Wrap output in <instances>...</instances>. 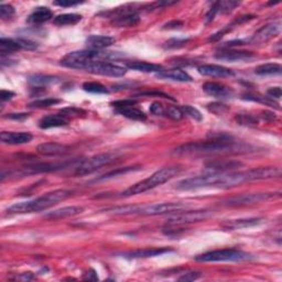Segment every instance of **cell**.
Masks as SVG:
<instances>
[{"label":"cell","instance_id":"obj_1","mask_svg":"<svg viewBox=\"0 0 282 282\" xmlns=\"http://www.w3.org/2000/svg\"><path fill=\"white\" fill-rule=\"evenodd\" d=\"M247 147L236 143L230 134L218 132L210 134L205 141H195L179 146L173 150L178 156H218L246 152Z\"/></svg>","mask_w":282,"mask_h":282},{"label":"cell","instance_id":"obj_2","mask_svg":"<svg viewBox=\"0 0 282 282\" xmlns=\"http://www.w3.org/2000/svg\"><path fill=\"white\" fill-rule=\"evenodd\" d=\"M72 196V191L70 190H55L53 192L44 194L36 200L16 203L11 205L7 212L9 214H28V213H39L46 211L60 202H63Z\"/></svg>","mask_w":282,"mask_h":282},{"label":"cell","instance_id":"obj_3","mask_svg":"<svg viewBox=\"0 0 282 282\" xmlns=\"http://www.w3.org/2000/svg\"><path fill=\"white\" fill-rule=\"evenodd\" d=\"M120 56L119 53L116 52H106V51H97V50H83V51H74L66 54L61 60V65L70 69L75 70H84L85 66L92 62L97 61H107L116 60Z\"/></svg>","mask_w":282,"mask_h":282},{"label":"cell","instance_id":"obj_4","mask_svg":"<svg viewBox=\"0 0 282 282\" xmlns=\"http://www.w3.org/2000/svg\"><path fill=\"white\" fill-rule=\"evenodd\" d=\"M182 171L181 167H167L162 168L160 170L156 171L154 174H151L149 178H147L143 181H140L136 184L131 185L130 188H128L126 191L122 192V196H132V195H138L145 192L155 189L157 187L167 183L170 181L173 178L179 176Z\"/></svg>","mask_w":282,"mask_h":282},{"label":"cell","instance_id":"obj_5","mask_svg":"<svg viewBox=\"0 0 282 282\" xmlns=\"http://www.w3.org/2000/svg\"><path fill=\"white\" fill-rule=\"evenodd\" d=\"M249 259H251V256L249 253L235 249V248H225V249L212 250L195 257V260L200 262L245 261V260H249Z\"/></svg>","mask_w":282,"mask_h":282},{"label":"cell","instance_id":"obj_6","mask_svg":"<svg viewBox=\"0 0 282 282\" xmlns=\"http://www.w3.org/2000/svg\"><path fill=\"white\" fill-rule=\"evenodd\" d=\"M118 158H119V154L117 151H110L106 152V154L91 157L86 160H82L80 165L75 168V176H87V174L97 171L100 168L110 165L111 162L116 161Z\"/></svg>","mask_w":282,"mask_h":282},{"label":"cell","instance_id":"obj_7","mask_svg":"<svg viewBox=\"0 0 282 282\" xmlns=\"http://www.w3.org/2000/svg\"><path fill=\"white\" fill-rule=\"evenodd\" d=\"M213 215L211 211L207 210H200V211H187L183 213H180L178 215L168 219L166 223V227L171 228H179L187 226V225L199 223L202 221H206Z\"/></svg>","mask_w":282,"mask_h":282},{"label":"cell","instance_id":"obj_8","mask_svg":"<svg viewBox=\"0 0 282 282\" xmlns=\"http://www.w3.org/2000/svg\"><path fill=\"white\" fill-rule=\"evenodd\" d=\"M107 15H112L111 24L119 28L134 27L140 21V16L138 15L137 9L133 8V6H123V9L111 10L107 13Z\"/></svg>","mask_w":282,"mask_h":282},{"label":"cell","instance_id":"obj_9","mask_svg":"<svg viewBox=\"0 0 282 282\" xmlns=\"http://www.w3.org/2000/svg\"><path fill=\"white\" fill-rule=\"evenodd\" d=\"M218 173H206L204 176L192 177L179 181L176 184V189L181 191H190L202 188H215Z\"/></svg>","mask_w":282,"mask_h":282},{"label":"cell","instance_id":"obj_10","mask_svg":"<svg viewBox=\"0 0 282 282\" xmlns=\"http://www.w3.org/2000/svg\"><path fill=\"white\" fill-rule=\"evenodd\" d=\"M84 71L96 75L111 76V77H122L127 73L126 67L117 65L107 61L92 62L85 66Z\"/></svg>","mask_w":282,"mask_h":282},{"label":"cell","instance_id":"obj_11","mask_svg":"<svg viewBox=\"0 0 282 282\" xmlns=\"http://www.w3.org/2000/svg\"><path fill=\"white\" fill-rule=\"evenodd\" d=\"M280 197V193H249L234 196L224 203L226 206H246L259 204Z\"/></svg>","mask_w":282,"mask_h":282},{"label":"cell","instance_id":"obj_12","mask_svg":"<svg viewBox=\"0 0 282 282\" xmlns=\"http://www.w3.org/2000/svg\"><path fill=\"white\" fill-rule=\"evenodd\" d=\"M187 208V205L181 203H156V204L139 206L138 215L143 216H157L165 214L182 212Z\"/></svg>","mask_w":282,"mask_h":282},{"label":"cell","instance_id":"obj_13","mask_svg":"<svg viewBox=\"0 0 282 282\" xmlns=\"http://www.w3.org/2000/svg\"><path fill=\"white\" fill-rule=\"evenodd\" d=\"M82 160H73L66 162H55V163H35V165L27 166L22 169L21 174L29 176V174H39V173H50L60 170H64L66 168H71L75 166V168L80 165Z\"/></svg>","mask_w":282,"mask_h":282},{"label":"cell","instance_id":"obj_14","mask_svg":"<svg viewBox=\"0 0 282 282\" xmlns=\"http://www.w3.org/2000/svg\"><path fill=\"white\" fill-rule=\"evenodd\" d=\"M281 31V24L280 21L271 22L266 26L261 27L253 37L251 38L250 42L253 44H263L271 40L274 37H277Z\"/></svg>","mask_w":282,"mask_h":282},{"label":"cell","instance_id":"obj_15","mask_svg":"<svg viewBox=\"0 0 282 282\" xmlns=\"http://www.w3.org/2000/svg\"><path fill=\"white\" fill-rule=\"evenodd\" d=\"M244 165L240 161L235 160H214L207 162L205 165V170L207 173H223L235 171L236 169Z\"/></svg>","mask_w":282,"mask_h":282},{"label":"cell","instance_id":"obj_16","mask_svg":"<svg viewBox=\"0 0 282 282\" xmlns=\"http://www.w3.org/2000/svg\"><path fill=\"white\" fill-rule=\"evenodd\" d=\"M215 58L221 61L227 62H239L249 61L255 58V54L248 51H236L233 49H221V51L215 54Z\"/></svg>","mask_w":282,"mask_h":282},{"label":"cell","instance_id":"obj_17","mask_svg":"<svg viewBox=\"0 0 282 282\" xmlns=\"http://www.w3.org/2000/svg\"><path fill=\"white\" fill-rule=\"evenodd\" d=\"M239 5L238 2H234V0H221V2H216L212 5L211 9L208 10L206 14V22L212 21L217 14H229Z\"/></svg>","mask_w":282,"mask_h":282},{"label":"cell","instance_id":"obj_18","mask_svg":"<svg viewBox=\"0 0 282 282\" xmlns=\"http://www.w3.org/2000/svg\"><path fill=\"white\" fill-rule=\"evenodd\" d=\"M71 148L66 145H62L58 143H44L37 147V151L39 154L46 157H56L64 156L69 154Z\"/></svg>","mask_w":282,"mask_h":282},{"label":"cell","instance_id":"obj_19","mask_svg":"<svg viewBox=\"0 0 282 282\" xmlns=\"http://www.w3.org/2000/svg\"><path fill=\"white\" fill-rule=\"evenodd\" d=\"M197 71L203 76L210 77H229L234 76V72L225 66L216 64H204L197 67Z\"/></svg>","mask_w":282,"mask_h":282},{"label":"cell","instance_id":"obj_20","mask_svg":"<svg viewBox=\"0 0 282 282\" xmlns=\"http://www.w3.org/2000/svg\"><path fill=\"white\" fill-rule=\"evenodd\" d=\"M202 88L207 95L216 98H230L234 95L233 91L229 87L215 82H207L202 86Z\"/></svg>","mask_w":282,"mask_h":282},{"label":"cell","instance_id":"obj_21","mask_svg":"<svg viewBox=\"0 0 282 282\" xmlns=\"http://www.w3.org/2000/svg\"><path fill=\"white\" fill-rule=\"evenodd\" d=\"M33 136L30 132L25 131H3L0 133V139H2L3 144L7 145H25L29 144L32 140Z\"/></svg>","mask_w":282,"mask_h":282},{"label":"cell","instance_id":"obj_22","mask_svg":"<svg viewBox=\"0 0 282 282\" xmlns=\"http://www.w3.org/2000/svg\"><path fill=\"white\" fill-rule=\"evenodd\" d=\"M173 251L169 248H144V249H137L133 251H128L122 253V256L129 259H140V258H150L161 256L163 253H168Z\"/></svg>","mask_w":282,"mask_h":282},{"label":"cell","instance_id":"obj_23","mask_svg":"<svg viewBox=\"0 0 282 282\" xmlns=\"http://www.w3.org/2000/svg\"><path fill=\"white\" fill-rule=\"evenodd\" d=\"M84 211V208L81 206H66L59 208L53 212H50L44 215L47 219L50 221H59V219H64L67 217L76 216L78 214H81Z\"/></svg>","mask_w":282,"mask_h":282},{"label":"cell","instance_id":"obj_24","mask_svg":"<svg viewBox=\"0 0 282 282\" xmlns=\"http://www.w3.org/2000/svg\"><path fill=\"white\" fill-rule=\"evenodd\" d=\"M262 222V218H240V219H230L222 224V227L228 230H236L242 228H249L257 226Z\"/></svg>","mask_w":282,"mask_h":282},{"label":"cell","instance_id":"obj_25","mask_svg":"<svg viewBox=\"0 0 282 282\" xmlns=\"http://www.w3.org/2000/svg\"><path fill=\"white\" fill-rule=\"evenodd\" d=\"M116 39L110 36H89L86 39V46L89 50L101 51L105 48H108L112 44H115Z\"/></svg>","mask_w":282,"mask_h":282},{"label":"cell","instance_id":"obj_26","mask_svg":"<svg viewBox=\"0 0 282 282\" xmlns=\"http://www.w3.org/2000/svg\"><path fill=\"white\" fill-rule=\"evenodd\" d=\"M70 119H67L66 117L61 114H54V115H48L42 117L39 120V127L41 129H50V128H56V127H64L69 125Z\"/></svg>","mask_w":282,"mask_h":282},{"label":"cell","instance_id":"obj_27","mask_svg":"<svg viewBox=\"0 0 282 282\" xmlns=\"http://www.w3.org/2000/svg\"><path fill=\"white\" fill-rule=\"evenodd\" d=\"M157 77L163 78V80H172L177 82H192V77L187 72L181 69H171V70H162L157 73Z\"/></svg>","mask_w":282,"mask_h":282},{"label":"cell","instance_id":"obj_28","mask_svg":"<svg viewBox=\"0 0 282 282\" xmlns=\"http://www.w3.org/2000/svg\"><path fill=\"white\" fill-rule=\"evenodd\" d=\"M53 18V11L48 7H38L32 11L28 21L33 25H41Z\"/></svg>","mask_w":282,"mask_h":282},{"label":"cell","instance_id":"obj_29","mask_svg":"<svg viewBox=\"0 0 282 282\" xmlns=\"http://www.w3.org/2000/svg\"><path fill=\"white\" fill-rule=\"evenodd\" d=\"M28 82L33 87H46L51 84H55L60 82V78L52 75H43V74H35L28 77Z\"/></svg>","mask_w":282,"mask_h":282},{"label":"cell","instance_id":"obj_30","mask_svg":"<svg viewBox=\"0 0 282 282\" xmlns=\"http://www.w3.org/2000/svg\"><path fill=\"white\" fill-rule=\"evenodd\" d=\"M127 67L130 70L143 72V73H159L160 71H162V66L159 64L148 63V62H141V61L128 62Z\"/></svg>","mask_w":282,"mask_h":282},{"label":"cell","instance_id":"obj_31","mask_svg":"<svg viewBox=\"0 0 282 282\" xmlns=\"http://www.w3.org/2000/svg\"><path fill=\"white\" fill-rule=\"evenodd\" d=\"M116 112L120 114L122 116H125L129 119L131 120H138V121H145L147 119V115L143 110H140L138 108H136L134 106H128V107H123V108H119V109H115Z\"/></svg>","mask_w":282,"mask_h":282},{"label":"cell","instance_id":"obj_32","mask_svg":"<svg viewBox=\"0 0 282 282\" xmlns=\"http://www.w3.org/2000/svg\"><path fill=\"white\" fill-rule=\"evenodd\" d=\"M82 20V16L78 14H63V15H59L56 16L53 24L56 26H74L76 24H78Z\"/></svg>","mask_w":282,"mask_h":282},{"label":"cell","instance_id":"obj_33","mask_svg":"<svg viewBox=\"0 0 282 282\" xmlns=\"http://www.w3.org/2000/svg\"><path fill=\"white\" fill-rule=\"evenodd\" d=\"M19 50H21V47L20 44L17 42L16 39H0V53H2V56L17 52V51Z\"/></svg>","mask_w":282,"mask_h":282},{"label":"cell","instance_id":"obj_34","mask_svg":"<svg viewBox=\"0 0 282 282\" xmlns=\"http://www.w3.org/2000/svg\"><path fill=\"white\" fill-rule=\"evenodd\" d=\"M282 67L277 63H266L259 65L255 69V73L257 75H279L281 74Z\"/></svg>","mask_w":282,"mask_h":282},{"label":"cell","instance_id":"obj_35","mask_svg":"<svg viewBox=\"0 0 282 282\" xmlns=\"http://www.w3.org/2000/svg\"><path fill=\"white\" fill-rule=\"evenodd\" d=\"M242 99L245 100H250V101H258V103L264 104L270 107H274V108L280 109L279 104L275 101L274 99L270 98L269 96H262V95H258V94H245L242 95Z\"/></svg>","mask_w":282,"mask_h":282},{"label":"cell","instance_id":"obj_36","mask_svg":"<svg viewBox=\"0 0 282 282\" xmlns=\"http://www.w3.org/2000/svg\"><path fill=\"white\" fill-rule=\"evenodd\" d=\"M235 120L238 125L246 127H255L259 123V118L251 114H237Z\"/></svg>","mask_w":282,"mask_h":282},{"label":"cell","instance_id":"obj_37","mask_svg":"<svg viewBox=\"0 0 282 282\" xmlns=\"http://www.w3.org/2000/svg\"><path fill=\"white\" fill-rule=\"evenodd\" d=\"M83 89L85 92L93 94H108L109 91L103 84L97 82H86L83 84Z\"/></svg>","mask_w":282,"mask_h":282},{"label":"cell","instance_id":"obj_38","mask_svg":"<svg viewBox=\"0 0 282 282\" xmlns=\"http://www.w3.org/2000/svg\"><path fill=\"white\" fill-rule=\"evenodd\" d=\"M139 205H126V206H117L110 208L107 212L112 214V215H131V214L138 213Z\"/></svg>","mask_w":282,"mask_h":282},{"label":"cell","instance_id":"obj_39","mask_svg":"<svg viewBox=\"0 0 282 282\" xmlns=\"http://www.w3.org/2000/svg\"><path fill=\"white\" fill-rule=\"evenodd\" d=\"M60 103H61L60 99L49 97V98H41V99H37L35 101H32V103L28 105V107H30V108H47V107L54 106Z\"/></svg>","mask_w":282,"mask_h":282},{"label":"cell","instance_id":"obj_40","mask_svg":"<svg viewBox=\"0 0 282 282\" xmlns=\"http://www.w3.org/2000/svg\"><path fill=\"white\" fill-rule=\"evenodd\" d=\"M136 170H140V168H136V167H127V168H121V169H117L115 171H110L105 176L100 177L98 179L94 180V182H99V181H105V180H108L111 178H115L117 176H119V174H125L128 172H131V171H136Z\"/></svg>","mask_w":282,"mask_h":282},{"label":"cell","instance_id":"obj_41","mask_svg":"<svg viewBox=\"0 0 282 282\" xmlns=\"http://www.w3.org/2000/svg\"><path fill=\"white\" fill-rule=\"evenodd\" d=\"M60 114L66 117L67 119L70 118H77V117H84L86 115V111L77 107H65V108L60 110Z\"/></svg>","mask_w":282,"mask_h":282},{"label":"cell","instance_id":"obj_42","mask_svg":"<svg viewBox=\"0 0 282 282\" xmlns=\"http://www.w3.org/2000/svg\"><path fill=\"white\" fill-rule=\"evenodd\" d=\"M165 117L170 118L172 120H181L182 118L184 117L183 112L181 110L180 107L177 106H167L166 109H165Z\"/></svg>","mask_w":282,"mask_h":282},{"label":"cell","instance_id":"obj_43","mask_svg":"<svg viewBox=\"0 0 282 282\" xmlns=\"http://www.w3.org/2000/svg\"><path fill=\"white\" fill-rule=\"evenodd\" d=\"M180 108H181L184 116H188V117L192 118V119L197 120V121H202L203 120V116H202V114L200 112V110L194 108V107H192L190 105H184V106L180 107Z\"/></svg>","mask_w":282,"mask_h":282},{"label":"cell","instance_id":"obj_44","mask_svg":"<svg viewBox=\"0 0 282 282\" xmlns=\"http://www.w3.org/2000/svg\"><path fill=\"white\" fill-rule=\"evenodd\" d=\"M206 108L208 109V111L213 112L215 115H223L225 112H227L229 110L228 107L226 105H224L222 103H211L207 104Z\"/></svg>","mask_w":282,"mask_h":282},{"label":"cell","instance_id":"obj_45","mask_svg":"<svg viewBox=\"0 0 282 282\" xmlns=\"http://www.w3.org/2000/svg\"><path fill=\"white\" fill-rule=\"evenodd\" d=\"M190 40L189 39H171L168 42H166L163 44V48L167 50H171V49H180L184 47Z\"/></svg>","mask_w":282,"mask_h":282},{"label":"cell","instance_id":"obj_46","mask_svg":"<svg viewBox=\"0 0 282 282\" xmlns=\"http://www.w3.org/2000/svg\"><path fill=\"white\" fill-rule=\"evenodd\" d=\"M15 13H16L15 8L11 5L3 4L2 6H0V18H2L3 20L10 19L11 17H14Z\"/></svg>","mask_w":282,"mask_h":282},{"label":"cell","instance_id":"obj_47","mask_svg":"<svg viewBox=\"0 0 282 282\" xmlns=\"http://www.w3.org/2000/svg\"><path fill=\"white\" fill-rule=\"evenodd\" d=\"M17 42L20 44L21 49L24 50H29V51H33L38 48V44L35 41H31L30 39H26V38H17L16 39Z\"/></svg>","mask_w":282,"mask_h":282},{"label":"cell","instance_id":"obj_48","mask_svg":"<svg viewBox=\"0 0 282 282\" xmlns=\"http://www.w3.org/2000/svg\"><path fill=\"white\" fill-rule=\"evenodd\" d=\"M137 104V100L134 99H120V100H116L112 101L110 104L115 109H119V108H123V107H128V106H134Z\"/></svg>","mask_w":282,"mask_h":282},{"label":"cell","instance_id":"obj_49","mask_svg":"<svg viewBox=\"0 0 282 282\" xmlns=\"http://www.w3.org/2000/svg\"><path fill=\"white\" fill-rule=\"evenodd\" d=\"M165 109L166 107L159 103V101H155L150 106V112L156 116H165Z\"/></svg>","mask_w":282,"mask_h":282},{"label":"cell","instance_id":"obj_50","mask_svg":"<svg viewBox=\"0 0 282 282\" xmlns=\"http://www.w3.org/2000/svg\"><path fill=\"white\" fill-rule=\"evenodd\" d=\"M84 2H80V0H58V2H54L53 4L55 6H60V7H63V8H67V7H74V6H78L83 4Z\"/></svg>","mask_w":282,"mask_h":282},{"label":"cell","instance_id":"obj_51","mask_svg":"<svg viewBox=\"0 0 282 282\" xmlns=\"http://www.w3.org/2000/svg\"><path fill=\"white\" fill-rule=\"evenodd\" d=\"M202 277V274L200 272H187L183 273V275L179 278L180 281H195L197 279H200Z\"/></svg>","mask_w":282,"mask_h":282},{"label":"cell","instance_id":"obj_52","mask_svg":"<svg viewBox=\"0 0 282 282\" xmlns=\"http://www.w3.org/2000/svg\"><path fill=\"white\" fill-rule=\"evenodd\" d=\"M29 114L28 112H19V114H8L7 116H5L8 119H13V120H25L27 118H29Z\"/></svg>","mask_w":282,"mask_h":282},{"label":"cell","instance_id":"obj_53","mask_svg":"<svg viewBox=\"0 0 282 282\" xmlns=\"http://www.w3.org/2000/svg\"><path fill=\"white\" fill-rule=\"evenodd\" d=\"M267 94H268V96H269L270 98H272V99H273V98H274V99H279V98L281 97L282 92H281V88L277 86V87L269 88Z\"/></svg>","mask_w":282,"mask_h":282},{"label":"cell","instance_id":"obj_54","mask_svg":"<svg viewBox=\"0 0 282 282\" xmlns=\"http://www.w3.org/2000/svg\"><path fill=\"white\" fill-rule=\"evenodd\" d=\"M181 27H183V22L182 21L173 20V21L168 22V24H166L165 26H163L162 29L171 30V29H179V28H181Z\"/></svg>","mask_w":282,"mask_h":282},{"label":"cell","instance_id":"obj_55","mask_svg":"<svg viewBox=\"0 0 282 282\" xmlns=\"http://www.w3.org/2000/svg\"><path fill=\"white\" fill-rule=\"evenodd\" d=\"M35 279V275L31 272H25V273H20L18 275H16L15 278H13V280L15 281H30Z\"/></svg>","mask_w":282,"mask_h":282},{"label":"cell","instance_id":"obj_56","mask_svg":"<svg viewBox=\"0 0 282 282\" xmlns=\"http://www.w3.org/2000/svg\"><path fill=\"white\" fill-rule=\"evenodd\" d=\"M141 96H151V95H156V96H159V97H162V98H168V99H170V100H174V98H172L171 96H169L165 93H161V92H145V93H141L140 94Z\"/></svg>","mask_w":282,"mask_h":282},{"label":"cell","instance_id":"obj_57","mask_svg":"<svg viewBox=\"0 0 282 282\" xmlns=\"http://www.w3.org/2000/svg\"><path fill=\"white\" fill-rule=\"evenodd\" d=\"M15 96V93L11 92V91H6V89H3L2 92H0V98H2L3 101H7L10 100Z\"/></svg>","mask_w":282,"mask_h":282},{"label":"cell","instance_id":"obj_58","mask_svg":"<svg viewBox=\"0 0 282 282\" xmlns=\"http://www.w3.org/2000/svg\"><path fill=\"white\" fill-rule=\"evenodd\" d=\"M83 279L89 280V281H96V280H98V277H97V273H96L94 270H89V272L84 274Z\"/></svg>","mask_w":282,"mask_h":282},{"label":"cell","instance_id":"obj_59","mask_svg":"<svg viewBox=\"0 0 282 282\" xmlns=\"http://www.w3.org/2000/svg\"><path fill=\"white\" fill-rule=\"evenodd\" d=\"M262 118L263 119H267V120H269V121H272V120H274L275 119V116H274V114L273 112H270V111H263L262 112Z\"/></svg>","mask_w":282,"mask_h":282}]
</instances>
